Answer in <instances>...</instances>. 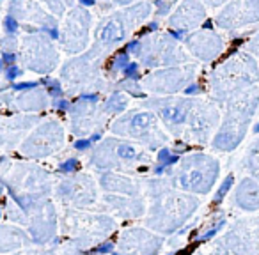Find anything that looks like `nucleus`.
Returning a JSON list of instances; mask_svg holds the SVG:
<instances>
[{"mask_svg": "<svg viewBox=\"0 0 259 255\" xmlns=\"http://www.w3.org/2000/svg\"><path fill=\"white\" fill-rule=\"evenodd\" d=\"M6 25H8V30L9 32H13V30L16 29V23H15V20L9 16V18H6Z\"/></svg>", "mask_w": 259, "mask_h": 255, "instance_id": "obj_1", "label": "nucleus"}, {"mask_svg": "<svg viewBox=\"0 0 259 255\" xmlns=\"http://www.w3.org/2000/svg\"><path fill=\"white\" fill-rule=\"evenodd\" d=\"M255 130H257V131H259V124H257V128H255Z\"/></svg>", "mask_w": 259, "mask_h": 255, "instance_id": "obj_2", "label": "nucleus"}]
</instances>
